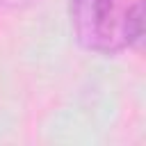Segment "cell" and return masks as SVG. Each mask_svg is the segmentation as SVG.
Here are the masks:
<instances>
[{"label":"cell","mask_w":146,"mask_h":146,"mask_svg":"<svg viewBox=\"0 0 146 146\" xmlns=\"http://www.w3.org/2000/svg\"><path fill=\"white\" fill-rule=\"evenodd\" d=\"M34 0H0V7H9V9H21V7H27L32 5Z\"/></svg>","instance_id":"3"},{"label":"cell","mask_w":146,"mask_h":146,"mask_svg":"<svg viewBox=\"0 0 146 146\" xmlns=\"http://www.w3.org/2000/svg\"><path fill=\"white\" fill-rule=\"evenodd\" d=\"M128 0H71V25L84 50L116 55L125 46Z\"/></svg>","instance_id":"1"},{"label":"cell","mask_w":146,"mask_h":146,"mask_svg":"<svg viewBox=\"0 0 146 146\" xmlns=\"http://www.w3.org/2000/svg\"><path fill=\"white\" fill-rule=\"evenodd\" d=\"M144 39V0H132L125 9V46H139Z\"/></svg>","instance_id":"2"}]
</instances>
